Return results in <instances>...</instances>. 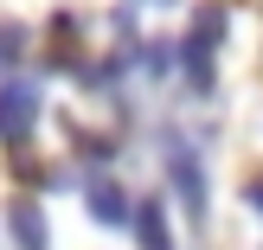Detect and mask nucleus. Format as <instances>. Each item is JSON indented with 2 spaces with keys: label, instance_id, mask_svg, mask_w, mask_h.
Here are the masks:
<instances>
[{
  "label": "nucleus",
  "instance_id": "f257e3e1",
  "mask_svg": "<svg viewBox=\"0 0 263 250\" xmlns=\"http://www.w3.org/2000/svg\"><path fill=\"white\" fill-rule=\"evenodd\" d=\"M32 122H39V90L32 84H0V141L20 148L32 135Z\"/></svg>",
  "mask_w": 263,
  "mask_h": 250
},
{
  "label": "nucleus",
  "instance_id": "f03ea898",
  "mask_svg": "<svg viewBox=\"0 0 263 250\" xmlns=\"http://www.w3.org/2000/svg\"><path fill=\"white\" fill-rule=\"evenodd\" d=\"M167 167H174V186H180V199H186V212L199 218L205 212V174H199V161L174 141V148H167Z\"/></svg>",
  "mask_w": 263,
  "mask_h": 250
},
{
  "label": "nucleus",
  "instance_id": "7ed1b4c3",
  "mask_svg": "<svg viewBox=\"0 0 263 250\" xmlns=\"http://www.w3.org/2000/svg\"><path fill=\"white\" fill-rule=\"evenodd\" d=\"M7 225H13V244H20V250H45L51 244V231H45V218H39L32 199H13L7 205Z\"/></svg>",
  "mask_w": 263,
  "mask_h": 250
},
{
  "label": "nucleus",
  "instance_id": "20e7f679",
  "mask_svg": "<svg viewBox=\"0 0 263 250\" xmlns=\"http://www.w3.org/2000/svg\"><path fill=\"white\" fill-rule=\"evenodd\" d=\"M218 26H225V13H218V7H205L199 20H193V39H186V58H193V77H199V90H205V51L218 45Z\"/></svg>",
  "mask_w": 263,
  "mask_h": 250
},
{
  "label": "nucleus",
  "instance_id": "39448f33",
  "mask_svg": "<svg viewBox=\"0 0 263 250\" xmlns=\"http://www.w3.org/2000/svg\"><path fill=\"white\" fill-rule=\"evenodd\" d=\"M135 231H141V250H174V238H167V212H161V199H148L135 212Z\"/></svg>",
  "mask_w": 263,
  "mask_h": 250
},
{
  "label": "nucleus",
  "instance_id": "423d86ee",
  "mask_svg": "<svg viewBox=\"0 0 263 250\" xmlns=\"http://www.w3.org/2000/svg\"><path fill=\"white\" fill-rule=\"evenodd\" d=\"M90 212H97L103 225H122V218H128V199H122V186L97 180V186H90Z\"/></svg>",
  "mask_w": 263,
  "mask_h": 250
},
{
  "label": "nucleus",
  "instance_id": "0eeeda50",
  "mask_svg": "<svg viewBox=\"0 0 263 250\" xmlns=\"http://www.w3.org/2000/svg\"><path fill=\"white\" fill-rule=\"evenodd\" d=\"M20 51H26V32L20 26H0V64H13Z\"/></svg>",
  "mask_w": 263,
  "mask_h": 250
}]
</instances>
